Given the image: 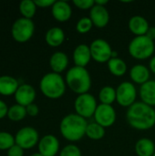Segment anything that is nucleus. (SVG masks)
I'll use <instances>...</instances> for the list:
<instances>
[{
	"label": "nucleus",
	"instance_id": "nucleus-1",
	"mask_svg": "<svg viewBox=\"0 0 155 156\" xmlns=\"http://www.w3.org/2000/svg\"><path fill=\"white\" fill-rule=\"evenodd\" d=\"M126 119L129 125L135 130H150L155 126L154 108L143 101H136L128 108Z\"/></svg>",
	"mask_w": 155,
	"mask_h": 156
},
{
	"label": "nucleus",
	"instance_id": "nucleus-2",
	"mask_svg": "<svg viewBox=\"0 0 155 156\" xmlns=\"http://www.w3.org/2000/svg\"><path fill=\"white\" fill-rule=\"evenodd\" d=\"M88 122L77 113L66 115L59 124L61 135L69 142H78L86 135Z\"/></svg>",
	"mask_w": 155,
	"mask_h": 156
},
{
	"label": "nucleus",
	"instance_id": "nucleus-3",
	"mask_svg": "<svg viewBox=\"0 0 155 156\" xmlns=\"http://www.w3.org/2000/svg\"><path fill=\"white\" fill-rule=\"evenodd\" d=\"M65 81L67 86L79 95L88 93L91 87V78L86 68L77 66L70 68L66 73Z\"/></svg>",
	"mask_w": 155,
	"mask_h": 156
},
{
	"label": "nucleus",
	"instance_id": "nucleus-4",
	"mask_svg": "<svg viewBox=\"0 0 155 156\" xmlns=\"http://www.w3.org/2000/svg\"><path fill=\"white\" fill-rule=\"evenodd\" d=\"M41 92L48 99L61 98L66 91V81L60 74L50 72L43 76L39 83Z\"/></svg>",
	"mask_w": 155,
	"mask_h": 156
},
{
	"label": "nucleus",
	"instance_id": "nucleus-5",
	"mask_svg": "<svg viewBox=\"0 0 155 156\" xmlns=\"http://www.w3.org/2000/svg\"><path fill=\"white\" fill-rule=\"evenodd\" d=\"M155 50V42L146 36H139L133 37L129 46V54L135 59L144 60L152 58Z\"/></svg>",
	"mask_w": 155,
	"mask_h": 156
},
{
	"label": "nucleus",
	"instance_id": "nucleus-6",
	"mask_svg": "<svg viewBox=\"0 0 155 156\" xmlns=\"http://www.w3.org/2000/svg\"><path fill=\"white\" fill-rule=\"evenodd\" d=\"M97 107L98 103L95 97L89 92L78 95L74 101V109L76 113L86 120L94 116Z\"/></svg>",
	"mask_w": 155,
	"mask_h": 156
},
{
	"label": "nucleus",
	"instance_id": "nucleus-7",
	"mask_svg": "<svg viewBox=\"0 0 155 156\" xmlns=\"http://www.w3.org/2000/svg\"><path fill=\"white\" fill-rule=\"evenodd\" d=\"M35 31V25L31 19L20 17L16 19L12 26V36L17 42L23 43L28 41Z\"/></svg>",
	"mask_w": 155,
	"mask_h": 156
},
{
	"label": "nucleus",
	"instance_id": "nucleus-8",
	"mask_svg": "<svg viewBox=\"0 0 155 156\" xmlns=\"http://www.w3.org/2000/svg\"><path fill=\"white\" fill-rule=\"evenodd\" d=\"M137 90L131 81L122 82L116 89V101L122 107L129 108L136 102Z\"/></svg>",
	"mask_w": 155,
	"mask_h": 156
},
{
	"label": "nucleus",
	"instance_id": "nucleus-9",
	"mask_svg": "<svg viewBox=\"0 0 155 156\" xmlns=\"http://www.w3.org/2000/svg\"><path fill=\"white\" fill-rule=\"evenodd\" d=\"M91 58L98 63L108 62L112 58V48L109 42L102 38L93 40L90 45Z\"/></svg>",
	"mask_w": 155,
	"mask_h": 156
},
{
	"label": "nucleus",
	"instance_id": "nucleus-10",
	"mask_svg": "<svg viewBox=\"0 0 155 156\" xmlns=\"http://www.w3.org/2000/svg\"><path fill=\"white\" fill-rule=\"evenodd\" d=\"M93 117L95 122L104 128H108L115 123L117 114L112 105H106L100 103L98 105Z\"/></svg>",
	"mask_w": 155,
	"mask_h": 156
},
{
	"label": "nucleus",
	"instance_id": "nucleus-11",
	"mask_svg": "<svg viewBox=\"0 0 155 156\" xmlns=\"http://www.w3.org/2000/svg\"><path fill=\"white\" fill-rule=\"evenodd\" d=\"M38 133L33 127H24L20 129L15 137L16 144L22 149H31L39 141Z\"/></svg>",
	"mask_w": 155,
	"mask_h": 156
},
{
	"label": "nucleus",
	"instance_id": "nucleus-12",
	"mask_svg": "<svg viewBox=\"0 0 155 156\" xmlns=\"http://www.w3.org/2000/svg\"><path fill=\"white\" fill-rule=\"evenodd\" d=\"M59 151V141L52 135L43 136L38 142V153L43 156H56Z\"/></svg>",
	"mask_w": 155,
	"mask_h": 156
},
{
	"label": "nucleus",
	"instance_id": "nucleus-13",
	"mask_svg": "<svg viewBox=\"0 0 155 156\" xmlns=\"http://www.w3.org/2000/svg\"><path fill=\"white\" fill-rule=\"evenodd\" d=\"M92 21L93 26L99 28L105 27L110 22V13L105 6L94 5V6L90 10V16Z\"/></svg>",
	"mask_w": 155,
	"mask_h": 156
},
{
	"label": "nucleus",
	"instance_id": "nucleus-14",
	"mask_svg": "<svg viewBox=\"0 0 155 156\" xmlns=\"http://www.w3.org/2000/svg\"><path fill=\"white\" fill-rule=\"evenodd\" d=\"M15 99L17 104L26 107L34 102L36 99V90L29 84H22L16 91Z\"/></svg>",
	"mask_w": 155,
	"mask_h": 156
},
{
	"label": "nucleus",
	"instance_id": "nucleus-15",
	"mask_svg": "<svg viewBox=\"0 0 155 156\" xmlns=\"http://www.w3.org/2000/svg\"><path fill=\"white\" fill-rule=\"evenodd\" d=\"M51 13L53 17L58 22H66L71 17L72 8L66 1H56L51 6Z\"/></svg>",
	"mask_w": 155,
	"mask_h": 156
},
{
	"label": "nucleus",
	"instance_id": "nucleus-16",
	"mask_svg": "<svg viewBox=\"0 0 155 156\" xmlns=\"http://www.w3.org/2000/svg\"><path fill=\"white\" fill-rule=\"evenodd\" d=\"M72 57H73V61H74L75 66L86 68V66L92 59L90 46L86 44H80L77 46L73 51Z\"/></svg>",
	"mask_w": 155,
	"mask_h": 156
},
{
	"label": "nucleus",
	"instance_id": "nucleus-17",
	"mask_svg": "<svg viewBox=\"0 0 155 156\" xmlns=\"http://www.w3.org/2000/svg\"><path fill=\"white\" fill-rule=\"evenodd\" d=\"M128 27H129L130 31L132 34H134L136 37H139V36L146 35V33L150 27V25H149L148 20L145 17L136 15L130 18Z\"/></svg>",
	"mask_w": 155,
	"mask_h": 156
},
{
	"label": "nucleus",
	"instance_id": "nucleus-18",
	"mask_svg": "<svg viewBox=\"0 0 155 156\" xmlns=\"http://www.w3.org/2000/svg\"><path fill=\"white\" fill-rule=\"evenodd\" d=\"M141 101L143 103L154 107L155 106V80H150L144 84L141 85L140 90Z\"/></svg>",
	"mask_w": 155,
	"mask_h": 156
},
{
	"label": "nucleus",
	"instance_id": "nucleus-19",
	"mask_svg": "<svg viewBox=\"0 0 155 156\" xmlns=\"http://www.w3.org/2000/svg\"><path fill=\"white\" fill-rule=\"evenodd\" d=\"M69 65V57L66 53L61 51H57L50 57L49 59V66L53 72L60 74L66 69Z\"/></svg>",
	"mask_w": 155,
	"mask_h": 156
},
{
	"label": "nucleus",
	"instance_id": "nucleus-20",
	"mask_svg": "<svg viewBox=\"0 0 155 156\" xmlns=\"http://www.w3.org/2000/svg\"><path fill=\"white\" fill-rule=\"evenodd\" d=\"M150 69L143 64H136L130 70V78L136 84H144L150 80Z\"/></svg>",
	"mask_w": 155,
	"mask_h": 156
},
{
	"label": "nucleus",
	"instance_id": "nucleus-21",
	"mask_svg": "<svg viewBox=\"0 0 155 156\" xmlns=\"http://www.w3.org/2000/svg\"><path fill=\"white\" fill-rule=\"evenodd\" d=\"M45 40L47 44L52 48L59 47L65 40V33L63 29L58 27H51L47 31Z\"/></svg>",
	"mask_w": 155,
	"mask_h": 156
},
{
	"label": "nucleus",
	"instance_id": "nucleus-22",
	"mask_svg": "<svg viewBox=\"0 0 155 156\" xmlns=\"http://www.w3.org/2000/svg\"><path fill=\"white\" fill-rule=\"evenodd\" d=\"M18 87V81L15 78L10 76L0 77V94L10 96L16 93Z\"/></svg>",
	"mask_w": 155,
	"mask_h": 156
},
{
	"label": "nucleus",
	"instance_id": "nucleus-23",
	"mask_svg": "<svg viewBox=\"0 0 155 156\" xmlns=\"http://www.w3.org/2000/svg\"><path fill=\"white\" fill-rule=\"evenodd\" d=\"M135 153L138 156H153L155 153V144L149 138H142L135 144Z\"/></svg>",
	"mask_w": 155,
	"mask_h": 156
},
{
	"label": "nucleus",
	"instance_id": "nucleus-24",
	"mask_svg": "<svg viewBox=\"0 0 155 156\" xmlns=\"http://www.w3.org/2000/svg\"><path fill=\"white\" fill-rule=\"evenodd\" d=\"M107 65L110 72L116 77H122L127 71L126 62L120 58H111L107 62Z\"/></svg>",
	"mask_w": 155,
	"mask_h": 156
},
{
	"label": "nucleus",
	"instance_id": "nucleus-25",
	"mask_svg": "<svg viewBox=\"0 0 155 156\" xmlns=\"http://www.w3.org/2000/svg\"><path fill=\"white\" fill-rule=\"evenodd\" d=\"M99 100L101 104L112 105L116 101V89L111 86H104L99 92Z\"/></svg>",
	"mask_w": 155,
	"mask_h": 156
},
{
	"label": "nucleus",
	"instance_id": "nucleus-26",
	"mask_svg": "<svg viewBox=\"0 0 155 156\" xmlns=\"http://www.w3.org/2000/svg\"><path fill=\"white\" fill-rule=\"evenodd\" d=\"M105 135V128L97 122H90L88 124L86 130V136L93 141H99L102 139Z\"/></svg>",
	"mask_w": 155,
	"mask_h": 156
},
{
	"label": "nucleus",
	"instance_id": "nucleus-27",
	"mask_svg": "<svg viewBox=\"0 0 155 156\" xmlns=\"http://www.w3.org/2000/svg\"><path fill=\"white\" fill-rule=\"evenodd\" d=\"M19 10L23 17L31 19L35 16L37 10V5L35 4V1L23 0L19 5Z\"/></svg>",
	"mask_w": 155,
	"mask_h": 156
},
{
	"label": "nucleus",
	"instance_id": "nucleus-28",
	"mask_svg": "<svg viewBox=\"0 0 155 156\" xmlns=\"http://www.w3.org/2000/svg\"><path fill=\"white\" fill-rule=\"evenodd\" d=\"M26 114L27 113H26V107L19 105V104H16V105H13L12 107H10L8 109L7 117L11 121L18 122V121L23 120L26 116Z\"/></svg>",
	"mask_w": 155,
	"mask_h": 156
},
{
	"label": "nucleus",
	"instance_id": "nucleus-29",
	"mask_svg": "<svg viewBox=\"0 0 155 156\" xmlns=\"http://www.w3.org/2000/svg\"><path fill=\"white\" fill-rule=\"evenodd\" d=\"M16 144L14 136L6 132H0V150H9Z\"/></svg>",
	"mask_w": 155,
	"mask_h": 156
},
{
	"label": "nucleus",
	"instance_id": "nucleus-30",
	"mask_svg": "<svg viewBox=\"0 0 155 156\" xmlns=\"http://www.w3.org/2000/svg\"><path fill=\"white\" fill-rule=\"evenodd\" d=\"M92 27H93V24L89 16H85V17H81L77 22L76 29L79 34H86L90 31Z\"/></svg>",
	"mask_w": 155,
	"mask_h": 156
},
{
	"label": "nucleus",
	"instance_id": "nucleus-31",
	"mask_svg": "<svg viewBox=\"0 0 155 156\" xmlns=\"http://www.w3.org/2000/svg\"><path fill=\"white\" fill-rule=\"evenodd\" d=\"M59 156H82L80 149L74 145V144H69L65 146L59 153Z\"/></svg>",
	"mask_w": 155,
	"mask_h": 156
},
{
	"label": "nucleus",
	"instance_id": "nucleus-32",
	"mask_svg": "<svg viewBox=\"0 0 155 156\" xmlns=\"http://www.w3.org/2000/svg\"><path fill=\"white\" fill-rule=\"evenodd\" d=\"M73 4L76 7L81 10H90L94 5H95V0H74Z\"/></svg>",
	"mask_w": 155,
	"mask_h": 156
},
{
	"label": "nucleus",
	"instance_id": "nucleus-33",
	"mask_svg": "<svg viewBox=\"0 0 155 156\" xmlns=\"http://www.w3.org/2000/svg\"><path fill=\"white\" fill-rule=\"evenodd\" d=\"M24 155V149H22L17 144L12 146L9 150H7V156H23Z\"/></svg>",
	"mask_w": 155,
	"mask_h": 156
},
{
	"label": "nucleus",
	"instance_id": "nucleus-34",
	"mask_svg": "<svg viewBox=\"0 0 155 156\" xmlns=\"http://www.w3.org/2000/svg\"><path fill=\"white\" fill-rule=\"evenodd\" d=\"M26 113L27 115L31 116V117H35L38 114L39 112V109L37 107V105H36L35 103H32V104H29L28 106L26 107Z\"/></svg>",
	"mask_w": 155,
	"mask_h": 156
},
{
	"label": "nucleus",
	"instance_id": "nucleus-35",
	"mask_svg": "<svg viewBox=\"0 0 155 156\" xmlns=\"http://www.w3.org/2000/svg\"><path fill=\"white\" fill-rule=\"evenodd\" d=\"M56 1L54 0H36L35 1V4L38 7H49V6H52L54 5Z\"/></svg>",
	"mask_w": 155,
	"mask_h": 156
},
{
	"label": "nucleus",
	"instance_id": "nucleus-36",
	"mask_svg": "<svg viewBox=\"0 0 155 156\" xmlns=\"http://www.w3.org/2000/svg\"><path fill=\"white\" fill-rule=\"evenodd\" d=\"M8 112V108L6 104L0 100V119H3L5 115H7Z\"/></svg>",
	"mask_w": 155,
	"mask_h": 156
},
{
	"label": "nucleus",
	"instance_id": "nucleus-37",
	"mask_svg": "<svg viewBox=\"0 0 155 156\" xmlns=\"http://www.w3.org/2000/svg\"><path fill=\"white\" fill-rule=\"evenodd\" d=\"M145 36H146L148 38H150L151 40L154 41L155 40V27H150Z\"/></svg>",
	"mask_w": 155,
	"mask_h": 156
},
{
	"label": "nucleus",
	"instance_id": "nucleus-38",
	"mask_svg": "<svg viewBox=\"0 0 155 156\" xmlns=\"http://www.w3.org/2000/svg\"><path fill=\"white\" fill-rule=\"evenodd\" d=\"M149 68H150V70L155 74V56H153L151 58L150 62H149Z\"/></svg>",
	"mask_w": 155,
	"mask_h": 156
},
{
	"label": "nucleus",
	"instance_id": "nucleus-39",
	"mask_svg": "<svg viewBox=\"0 0 155 156\" xmlns=\"http://www.w3.org/2000/svg\"><path fill=\"white\" fill-rule=\"evenodd\" d=\"M108 3H109L108 0H95V4L96 5H102V6H105V5H107Z\"/></svg>",
	"mask_w": 155,
	"mask_h": 156
},
{
	"label": "nucleus",
	"instance_id": "nucleus-40",
	"mask_svg": "<svg viewBox=\"0 0 155 156\" xmlns=\"http://www.w3.org/2000/svg\"><path fill=\"white\" fill-rule=\"evenodd\" d=\"M30 156H43L41 154H39V153H35V154H31Z\"/></svg>",
	"mask_w": 155,
	"mask_h": 156
},
{
	"label": "nucleus",
	"instance_id": "nucleus-41",
	"mask_svg": "<svg viewBox=\"0 0 155 156\" xmlns=\"http://www.w3.org/2000/svg\"><path fill=\"white\" fill-rule=\"evenodd\" d=\"M153 156H155V153H154V154H153Z\"/></svg>",
	"mask_w": 155,
	"mask_h": 156
}]
</instances>
